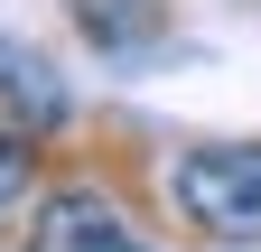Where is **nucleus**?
I'll use <instances>...</instances> for the list:
<instances>
[{
	"label": "nucleus",
	"mask_w": 261,
	"mask_h": 252,
	"mask_svg": "<svg viewBox=\"0 0 261 252\" xmlns=\"http://www.w3.org/2000/svg\"><path fill=\"white\" fill-rule=\"evenodd\" d=\"M168 196L196 234L215 243H261V140H196L177 149Z\"/></svg>",
	"instance_id": "1"
},
{
	"label": "nucleus",
	"mask_w": 261,
	"mask_h": 252,
	"mask_svg": "<svg viewBox=\"0 0 261 252\" xmlns=\"http://www.w3.org/2000/svg\"><path fill=\"white\" fill-rule=\"evenodd\" d=\"M28 252H149V243H140V224H130L112 196L56 187V196L38 206V224H28Z\"/></svg>",
	"instance_id": "2"
},
{
	"label": "nucleus",
	"mask_w": 261,
	"mask_h": 252,
	"mask_svg": "<svg viewBox=\"0 0 261 252\" xmlns=\"http://www.w3.org/2000/svg\"><path fill=\"white\" fill-rule=\"evenodd\" d=\"M0 103H10L28 131H56V121H65V75L28 38H0Z\"/></svg>",
	"instance_id": "3"
},
{
	"label": "nucleus",
	"mask_w": 261,
	"mask_h": 252,
	"mask_svg": "<svg viewBox=\"0 0 261 252\" xmlns=\"http://www.w3.org/2000/svg\"><path fill=\"white\" fill-rule=\"evenodd\" d=\"M75 28L103 56H149L168 38V10H159V0H75Z\"/></svg>",
	"instance_id": "4"
},
{
	"label": "nucleus",
	"mask_w": 261,
	"mask_h": 252,
	"mask_svg": "<svg viewBox=\"0 0 261 252\" xmlns=\"http://www.w3.org/2000/svg\"><path fill=\"white\" fill-rule=\"evenodd\" d=\"M28 178H38V159H28V131H0V215L28 196Z\"/></svg>",
	"instance_id": "5"
}]
</instances>
